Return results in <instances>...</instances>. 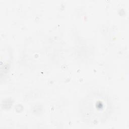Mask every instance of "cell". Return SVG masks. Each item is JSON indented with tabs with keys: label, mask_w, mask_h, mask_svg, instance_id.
Here are the masks:
<instances>
[{
	"label": "cell",
	"mask_w": 129,
	"mask_h": 129,
	"mask_svg": "<svg viewBox=\"0 0 129 129\" xmlns=\"http://www.w3.org/2000/svg\"><path fill=\"white\" fill-rule=\"evenodd\" d=\"M94 105H89V111L84 112L85 121L90 124H96L104 121L108 114V104L107 101L101 100L100 98L93 101Z\"/></svg>",
	"instance_id": "cell-1"
}]
</instances>
